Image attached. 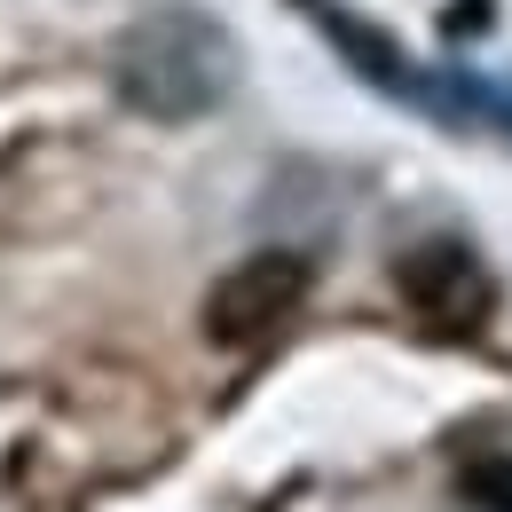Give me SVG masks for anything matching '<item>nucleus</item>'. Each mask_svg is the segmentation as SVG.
<instances>
[{
    "label": "nucleus",
    "instance_id": "obj_3",
    "mask_svg": "<svg viewBox=\"0 0 512 512\" xmlns=\"http://www.w3.org/2000/svg\"><path fill=\"white\" fill-rule=\"evenodd\" d=\"M394 284H402V300H410L418 316H434V323H465V316H481V300H489L481 260H473V245H457V237L410 245L402 268H394Z\"/></svg>",
    "mask_w": 512,
    "mask_h": 512
},
{
    "label": "nucleus",
    "instance_id": "obj_4",
    "mask_svg": "<svg viewBox=\"0 0 512 512\" xmlns=\"http://www.w3.org/2000/svg\"><path fill=\"white\" fill-rule=\"evenodd\" d=\"M457 489H465L481 512H512V449H497V457H473V465L457 473Z\"/></svg>",
    "mask_w": 512,
    "mask_h": 512
},
{
    "label": "nucleus",
    "instance_id": "obj_1",
    "mask_svg": "<svg viewBox=\"0 0 512 512\" xmlns=\"http://www.w3.org/2000/svg\"><path fill=\"white\" fill-rule=\"evenodd\" d=\"M111 79H119V103L142 119H166V127H190L213 103H229L237 87V40L205 16V8H150L134 16L111 48Z\"/></svg>",
    "mask_w": 512,
    "mask_h": 512
},
{
    "label": "nucleus",
    "instance_id": "obj_2",
    "mask_svg": "<svg viewBox=\"0 0 512 512\" xmlns=\"http://www.w3.org/2000/svg\"><path fill=\"white\" fill-rule=\"evenodd\" d=\"M300 300H308V260L292 245H260L205 292V339L213 347H260L292 323Z\"/></svg>",
    "mask_w": 512,
    "mask_h": 512
}]
</instances>
